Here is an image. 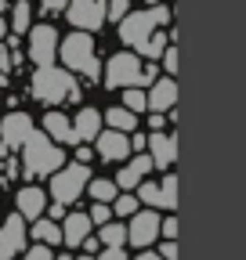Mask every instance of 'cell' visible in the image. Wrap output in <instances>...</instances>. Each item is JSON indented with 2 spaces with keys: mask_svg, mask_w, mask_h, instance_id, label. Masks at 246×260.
<instances>
[{
  "mask_svg": "<svg viewBox=\"0 0 246 260\" xmlns=\"http://www.w3.org/2000/svg\"><path fill=\"white\" fill-rule=\"evenodd\" d=\"M29 94L37 98L40 105H62V102H80V87H76V73H69L66 65H37L33 76H29Z\"/></svg>",
  "mask_w": 246,
  "mask_h": 260,
  "instance_id": "obj_1",
  "label": "cell"
},
{
  "mask_svg": "<svg viewBox=\"0 0 246 260\" xmlns=\"http://www.w3.org/2000/svg\"><path fill=\"white\" fill-rule=\"evenodd\" d=\"M58 61L66 65L69 73L83 76L87 83L102 80V58H98V47H95V32L73 29L69 37H62V44H58Z\"/></svg>",
  "mask_w": 246,
  "mask_h": 260,
  "instance_id": "obj_2",
  "label": "cell"
},
{
  "mask_svg": "<svg viewBox=\"0 0 246 260\" xmlns=\"http://www.w3.org/2000/svg\"><path fill=\"white\" fill-rule=\"evenodd\" d=\"M18 152H22V177L25 181H44L66 162V145L51 141L44 130H33Z\"/></svg>",
  "mask_w": 246,
  "mask_h": 260,
  "instance_id": "obj_3",
  "label": "cell"
},
{
  "mask_svg": "<svg viewBox=\"0 0 246 260\" xmlns=\"http://www.w3.org/2000/svg\"><path fill=\"white\" fill-rule=\"evenodd\" d=\"M167 22H170V8L167 4H152L148 11H127L116 25H119V40L145 58L148 47H152V37H156Z\"/></svg>",
  "mask_w": 246,
  "mask_h": 260,
  "instance_id": "obj_4",
  "label": "cell"
},
{
  "mask_svg": "<svg viewBox=\"0 0 246 260\" xmlns=\"http://www.w3.org/2000/svg\"><path fill=\"white\" fill-rule=\"evenodd\" d=\"M90 177H95V174H90V162H76V159L62 162V167L47 177V195L54 203H62V206H73V203L83 199Z\"/></svg>",
  "mask_w": 246,
  "mask_h": 260,
  "instance_id": "obj_5",
  "label": "cell"
},
{
  "mask_svg": "<svg viewBox=\"0 0 246 260\" xmlns=\"http://www.w3.org/2000/svg\"><path fill=\"white\" fill-rule=\"evenodd\" d=\"M37 130L33 116L22 112V109H11L8 116H0V155H11L25 145V138Z\"/></svg>",
  "mask_w": 246,
  "mask_h": 260,
  "instance_id": "obj_6",
  "label": "cell"
},
{
  "mask_svg": "<svg viewBox=\"0 0 246 260\" xmlns=\"http://www.w3.org/2000/svg\"><path fill=\"white\" fill-rule=\"evenodd\" d=\"M141 58L138 51H119L105 61V90H119V87H138V76H141Z\"/></svg>",
  "mask_w": 246,
  "mask_h": 260,
  "instance_id": "obj_7",
  "label": "cell"
},
{
  "mask_svg": "<svg viewBox=\"0 0 246 260\" xmlns=\"http://www.w3.org/2000/svg\"><path fill=\"white\" fill-rule=\"evenodd\" d=\"M58 44H62V37H58V29L51 22L29 25V47H25V54H29L33 65H54L58 61Z\"/></svg>",
  "mask_w": 246,
  "mask_h": 260,
  "instance_id": "obj_8",
  "label": "cell"
},
{
  "mask_svg": "<svg viewBox=\"0 0 246 260\" xmlns=\"http://www.w3.org/2000/svg\"><path fill=\"white\" fill-rule=\"evenodd\" d=\"M66 22L73 29H83V32H98L105 25V0H69L66 4Z\"/></svg>",
  "mask_w": 246,
  "mask_h": 260,
  "instance_id": "obj_9",
  "label": "cell"
},
{
  "mask_svg": "<svg viewBox=\"0 0 246 260\" xmlns=\"http://www.w3.org/2000/svg\"><path fill=\"white\" fill-rule=\"evenodd\" d=\"M156 239H160V213L152 210V206L127 217V242L134 249H145V246H152Z\"/></svg>",
  "mask_w": 246,
  "mask_h": 260,
  "instance_id": "obj_10",
  "label": "cell"
},
{
  "mask_svg": "<svg viewBox=\"0 0 246 260\" xmlns=\"http://www.w3.org/2000/svg\"><path fill=\"white\" fill-rule=\"evenodd\" d=\"M29 242V220L15 210L4 224H0V260H15Z\"/></svg>",
  "mask_w": 246,
  "mask_h": 260,
  "instance_id": "obj_11",
  "label": "cell"
},
{
  "mask_svg": "<svg viewBox=\"0 0 246 260\" xmlns=\"http://www.w3.org/2000/svg\"><path fill=\"white\" fill-rule=\"evenodd\" d=\"M95 152L98 159L105 162H123V159H131V134H123V130H112V126H102L98 130V138H95Z\"/></svg>",
  "mask_w": 246,
  "mask_h": 260,
  "instance_id": "obj_12",
  "label": "cell"
},
{
  "mask_svg": "<svg viewBox=\"0 0 246 260\" xmlns=\"http://www.w3.org/2000/svg\"><path fill=\"white\" fill-rule=\"evenodd\" d=\"M148 170H156V167H152V155H148V152H134V159H131L112 181H116L119 191H134V188L148 177Z\"/></svg>",
  "mask_w": 246,
  "mask_h": 260,
  "instance_id": "obj_13",
  "label": "cell"
},
{
  "mask_svg": "<svg viewBox=\"0 0 246 260\" xmlns=\"http://www.w3.org/2000/svg\"><path fill=\"white\" fill-rule=\"evenodd\" d=\"M145 152L152 155V167L170 170V167H174V159H177V138H174V134H163V130H152Z\"/></svg>",
  "mask_w": 246,
  "mask_h": 260,
  "instance_id": "obj_14",
  "label": "cell"
},
{
  "mask_svg": "<svg viewBox=\"0 0 246 260\" xmlns=\"http://www.w3.org/2000/svg\"><path fill=\"white\" fill-rule=\"evenodd\" d=\"M145 98H148V112H170L177 105V83H174V76H156L152 87L145 90Z\"/></svg>",
  "mask_w": 246,
  "mask_h": 260,
  "instance_id": "obj_15",
  "label": "cell"
},
{
  "mask_svg": "<svg viewBox=\"0 0 246 260\" xmlns=\"http://www.w3.org/2000/svg\"><path fill=\"white\" fill-rule=\"evenodd\" d=\"M15 210L25 217V220H37L44 210H47V191L40 184H25L15 191Z\"/></svg>",
  "mask_w": 246,
  "mask_h": 260,
  "instance_id": "obj_16",
  "label": "cell"
},
{
  "mask_svg": "<svg viewBox=\"0 0 246 260\" xmlns=\"http://www.w3.org/2000/svg\"><path fill=\"white\" fill-rule=\"evenodd\" d=\"M90 232H95V224H90V217H87V213L73 210V213L62 217V242H66L69 249H80V242H83Z\"/></svg>",
  "mask_w": 246,
  "mask_h": 260,
  "instance_id": "obj_17",
  "label": "cell"
},
{
  "mask_svg": "<svg viewBox=\"0 0 246 260\" xmlns=\"http://www.w3.org/2000/svg\"><path fill=\"white\" fill-rule=\"evenodd\" d=\"M105 126V119H102V112L95 109V105H83V109H76V116H73V134H76V141H95L98 138V130Z\"/></svg>",
  "mask_w": 246,
  "mask_h": 260,
  "instance_id": "obj_18",
  "label": "cell"
},
{
  "mask_svg": "<svg viewBox=\"0 0 246 260\" xmlns=\"http://www.w3.org/2000/svg\"><path fill=\"white\" fill-rule=\"evenodd\" d=\"M44 134H47L51 141H58V145H80L76 134H73V119H69L66 112H58V109H51V112L44 116Z\"/></svg>",
  "mask_w": 246,
  "mask_h": 260,
  "instance_id": "obj_19",
  "label": "cell"
},
{
  "mask_svg": "<svg viewBox=\"0 0 246 260\" xmlns=\"http://www.w3.org/2000/svg\"><path fill=\"white\" fill-rule=\"evenodd\" d=\"M29 239H33V242H47L54 249V246H62V224L51 220L47 213H40L37 220H29Z\"/></svg>",
  "mask_w": 246,
  "mask_h": 260,
  "instance_id": "obj_20",
  "label": "cell"
},
{
  "mask_svg": "<svg viewBox=\"0 0 246 260\" xmlns=\"http://www.w3.org/2000/svg\"><path fill=\"white\" fill-rule=\"evenodd\" d=\"M102 119H105V126L123 130V134H134V130H138V112H131L127 105H112V109H105Z\"/></svg>",
  "mask_w": 246,
  "mask_h": 260,
  "instance_id": "obj_21",
  "label": "cell"
},
{
  "mask_svg": "<svg viewBox=\"0 0 246 260\" xmlns=\"http://www.w3.org/2000/svg\"><path fill=\"white\" fill-rule=\"evenodd\" d=\"M8 29L15 32V37H22V32H29V25H33V4L29 0H11V8H8Z\"/></svg>",
  "mask_w": 246,
  "mask_h": 260,
  "instance_id": "obj_22",
  "label": "cell"
},
{
  "mask_svg": "<svg viewBox=\"0 0 246 260\" xmlns=\"http://www.w3.org/2000/svg\"><path fill=\"white\" fill-rule=\"evenodd\" d=\"M116 191H119V188H116L112 177H90L83 195H90V203H112V199H116Z\"/></svg>",
  "mask_w": 246,
  "mask_h": 260,
  "instance_id": "obj_23",
  "label": "cell"
},
{
  "mask_svg": "<svg viewBox=\"0 0 246 260\" xmlns=\"http://www.w3.org/2000/svg\"><path fill=\"white\" fill-rule=\"evenodd\" d=\"M95 235L102 239V246H127V224L123 220H105Z\"/></svg>",
  "mask_w": 246,
  "mask_h": 260,
  "instance_id": "obj_24",
  "label": "cell"
},
{
  "mask_svg": "<svg viewBox=\"0 0 246 260\" xmlns=\"http://www.w3.org/2000/svg\"><path fill=\"white\" fill-rule=\"evenodd\" d=\"M138 195L134 191H116V199H112V217H131V213H138Z\"/></svg>",
  "mask_w": 246,
  "mask_h": 260,
  "instance_id": "obj_25",
  "label": "cell"
},
{
  "mask_svg": "<svg viewBox=\"0 0 246 260\" xmlns=\"http://www.w3.org/2000/svg\"><path fill=\"white\" fill-rule=\"evenodd\" d=\"M134 195H138V203H145V206H152V210H163V199H160V184H156V181H141Z\"/></svg>",
  "mask_w": 246,
  "mask_h": 260,
  "instance_id": "obj_26",
  "label": "cell"
},
{
  "mask_svg": "<svg viewBox=\"0 0 246 260\" xmlns=\"http://www.w3.org/2000/svg\"><path fill=\"white\" fill-rule=\"evenodd\" d=\"M123 105L131 112H148V98H145V87H123Z\"/></svg>",
  "mask_w": 246,
  "mask_h": 260,
  "instance_id": "obj_27",
  "label": "cell"
},
{
  "mask_svg": "<svg viewBox=\"0 0 246 260\" xmlns=\"http://www.w3.org/2000/svg\"><path fill=\"white\" fill-rule=\"evenodd\" d=\"M160 199H163V210H177V177L167 174L163 184H160Z\"/></svg>",
  "mask_w": 246,
  "mask_h": 260,
  "instance_id": "obj_28",
  "label": "cell"
},
{
  "mask_svg": "<svg viewBox=\"0 0 246 260\" xmlns=\"http://www.w3.org/2000/svg\"><path fill=\"white\" fill-rule=\"evenodd\" d=\"M87 217H90V224H95V228H102L105 220H112V203H90Z\"/></svg>",
  "mask_w": 246,
  "mask_h": 260,
  "instance_id": "obj_29",
  "label": "cell"
},
{
  "mask_svg": "<svg viewBox=\"0 0 246 260\" xmlns=\"http://www.w3.org/2000/svg\"><path fill=\"white\" fill-rule=\"evenodd\" d=\"M127 11H131V0H105V18L109 22H119Z\"/></svg>",
  "mask_w": 246,
  "mask_h": 260,
  "instance_id": "obj_30",
  "label": "cell"
},
{
  "mask_svg": "<svg viewBox=\"0 0 246 260\" xmlns=\"http://www.w3.org/2000/svg\"><path fill=\"white\" fill-rule=\"evenodd\" d=\"M22 256H25V260H54V249H51L47 242H37V246H25Z\"/></svg>",
  "mask_w": 246,
  "mask_h": 260,
  "instance_id": "obj_31",
  "label": "cell"
},
{
  "mask_svg": "<svg viewBox=\"0 0 246 260\" xmlns=\"http://www.w3.org/2000/svg\"><path fill=\"white\" fill-rule=\"evenodd\" d=\"M160 58H163V69H167V76H174V73H177V47H174V40L163 47V54H160Z\"/></svg>",
  "mask_w": 246,
  "mask_h": 260,
  "instance_id": "obj_32",
  "label": "cell"
},
{
  "mask_svg": "<svg viewBox=\"0 0 246 260\" xmlns=\"http://www.w3.org/2000/svg\"><path fill=\"white\" fill-rule=\"evenodd\" d=\"M95 260H131V256H127V249H123V246H102V249L95 253Z\"/></svg>",
  "mask_w": 246,
  "mask_h": 260,
  "instance_id": "obj_33",
  "label": "cell"
},
{
  "mask_svg": "<svg viewBox=\"0 0 246 260\" xmlns=\"http://www.w3.org/2000/svg\"><path fill=\"white\" fill-rule=\"evenodd\" d=\"M160 76V69H156V61H148V65H141V76H138V87H152V80Z\"/></svg>",
  "mask_w": 246,
  "mask_h": 260,
  "instance_id": "obj_34",
  "label": "cell"
},
{
  "mask_svg": "<svg viewBox=\"0 0 246 260\" xmlns=\"http://www.w3.org/2000/svg\"><path fill=\"white\" fill-rule=\"evenodd\" d=\"M160 235H163V239H177V217H174V213L160 220Z\"/></svg>",
  "mask_w": 246,
  "mask_h": 260,
  "instance_id": "obj_35",
  "label": "cell"
},
{
  "mask_svg": "<svg viewBox=\"0 0 246 260\" xmlns=\"http://www.w3.org/2000/svg\"><path fill=\"white\" fill-rule=\"evenodd\" d=\"M66 4H69V0H40V11H44V18H47V15H62V11H66Z\"/></svg>",
  "mask_w": 246,
  "mask_h": 260,
  "instance_id": "obj_36",
  "label": "cell"
},
{
  "mask_svg": "<svg viewBox=\"0 0 246 260\" xmlns=\"http://www.w3.org/2000/svg\"><path fill=\"white\" fill-rule=\"evenodd\" d=\"M44 213H47L51 220H58V224H62V217H66V213H69V206H62V203H54V199H47V210H44Z\"/></svg>",
  "mask_w": 246,
  "mask_h": 260,
  "instance_id": "obj_37",
  "label": "cell"
},
{
  "mask_svg": "<svg viewBox=\"0 0 246 260\" xmlns=\"http://www.w3.org/2000/svg\"><path fill=\"white\" fill-rule=\"evenodd\" d=\"M18 170H22V162L15 159V152H11V159L4 162V174H0V177H4V181H15L18 177Z\"/></svg>",
  "mask_w": 246,
  "mask_h": 260,
  "instance_id": "obj_38",
  "label": "cell"
},
{
  "mask_svg": "<svg viewBox=\"0 0 246 260\" xmlns=\"http://www.w3.org/2000/svg\"><path fill=\"white\" fill-rule=\"evenodd\" d=\"M160 256H163V260H177V242H174V239H163Z\"/></svg>",
  "mask_w": 246,
  "mask_h": 260,
  "instance_id": "obj_39",
  "label": "cell"
},
{
  "mask_svg": "<svg viewBox=\"0 0 246 260\" xmlns=\"http://www.w3.org/2000/svg\"><path fill=\"white\" fill-rule=\"evenodd\" d=\"M80 249H83V253H98V249H102V239H98L95 232H90V235L80 242Z\"/></svg>",
  "mask_w": 246,
  "mask_h": 260,
  "instance_id": "obj_40",
  "label": "cell"
},
{
  "mask_svg": "<svg viewBox=\"0 0 246 260\" xmlns=\"http://www.w3.org/2000/svg\"><path fill=\"white\" fill-rule=\"evenodd\" d=\"M90 159H95V148H90L87 141H80L76 145V162H90Z\"/></svg>",
  "mask_w": 246,
  "mask_h": 260,
  "instance_id": "obj_41",
  "label": "cell"
},
{
  "mask_svg": "<svg viewBox=\"0 0 246 260\" xmlns=\"http://www.w3.org/2000/svg\"><path fill=\"white\" fill-rule=\"evenodd\" d=\"M145 148H148V138L145 134H134L131 138V152H145Z\"/></svg>",
  "mask_w": 246,
  "mask_h": 260,
  "instance_id": "obj_42",
  "label": "cell"
},
{
  "mask_svg": "<svg viewBox=\"0 0 246 260\" xmlns=\"http://www.w3.org/2000/svg\"><path fill=\"white\" fill-rule=\"evenodd\" d=\"M163 123H167L163 112H152V116H148V126H152V130H163Z\"/></svg>",
  "mask_w": 246,
  "mask_h": 260,
  "instance_id": "obj_43",
  "label": "cell"
},
{
  "mask_svg": "<svg viewBox=\"0 0 246 260\" xmlns=\"http://www.w3.org/2000/svg\"><path fill=\"white\" fill-rule=\"evenodd\" d=\"M134 260H163V256H160V253H152V249H148V246H145V249H141V253H138V256H134Z\"/></svg>",
  "mask_w": 246,
  "mask_h": 260,
  "instance_id": "obj_44",
  "label": "cell"
},
{
  "mask_svg": "<svg viewBox=\"0 0 246 260\" xmlns=\"http://www.w3.org/2000/svg\"><path fill=\"white\" fill-rule=\"evenodd\" d=\"M73 260H95V253H73Z\"/></svg>",
  "mask_w": 246,
  "mask_h": 260,
  "instance_id": "obj_45",
  "label": "cell"
},
{
  "mask_svg": "<svg viewBox=\"0 0 246 260\" xmlns=\"http://www.w3.org/2000/svg\"><path fill=\"white\" fill-rule=\"evenodd\" d=\"M54 260H73V249L69 253H54Z\"/></svg>",
  "mask_w": 246,
  "mask_h": 260,
  "instance_id": "obj_46",
  "label": "cell"
}]
</instances>
